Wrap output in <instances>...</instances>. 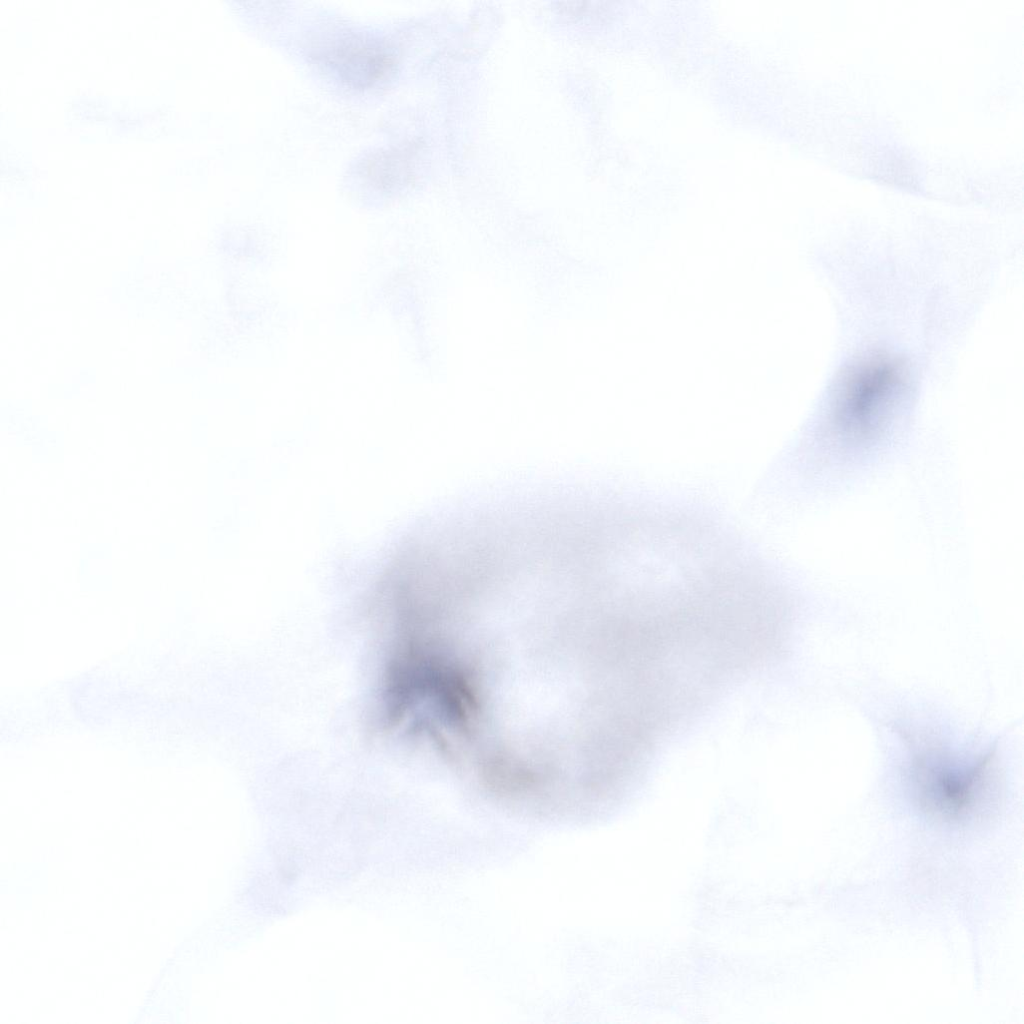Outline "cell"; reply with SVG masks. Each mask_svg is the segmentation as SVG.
I'll list each match as a JSON object with an SVG mask.
<instances>
[{
	"label": "cell",
	"mask_w": 1024,
	"mask_h": 1024,
	"mask_svg": "<svg viewBox=\"0 0 1024 1024\" xmlns=\"http://www.w3.org/2000/svg\"><path fill=\"white\" fill-rule=\"evenodd\" d=\"M903 372L901 363L885 355L870 357L849 371L832 408L835 450L858 456L877 448L905 396Z\"/></svg>",
	"instance_id": "cell-1"
},
{
	"label": "cell",
	"mask_w": 1024,
	"mask_h": 1024,
	"mask_svg": "<svg viewBox=\"0 0 1024 1024\" xmlns=\"http://www.w3.org/2000/svg\"><path fill=\"white\" fill-rule=\"evenodd\" d=\"M918 760L916 782L922 802L945 817H959L971 809L982 789L989 757L956 762L949 757L927 755Z\"/></svg>",
	"instance_id": "cell-2"
},
{
	"label": "cell",
	"mask_w": 1024,
	"mask_h": 1024,
	"mask_svg": "<svg viewBox=\"0 0 1024 1024\" xmlns=\"http://www.w3.org/2000/svg\"><path fill=\"white\" fill-rule=\"evenodd\" d=\"M331 64L349 83L366 86L389 71L390 55L382 45L370 39L344 41L332 51Z\"/></svg>",
	"instance_id": "cell-3"
}]
</instances>
